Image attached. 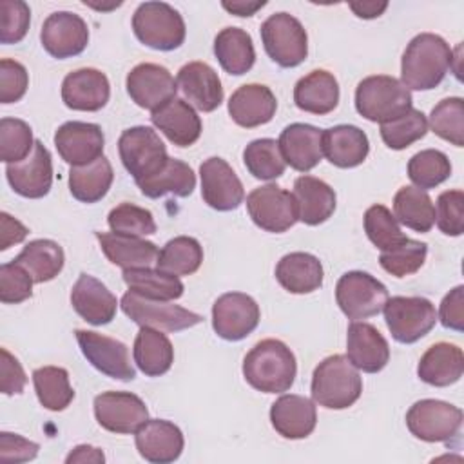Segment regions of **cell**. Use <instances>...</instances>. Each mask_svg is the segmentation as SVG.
<instances>
[{
  "mask_svg": "<svg viewBox=\"0 0 464 464\" xmlns=\"http://www.w3.org/2000/svg\"><path fill=\"white\" fill-rule=\"evenodd\" d=\"M453 51L433 33H420L406 45L401 60V82L413 91L435 89L450 71Z\"/></svg>",
  "mask_w": 464,
  "mask_h": 464,
  "instance_id": "6da1fadb",
  "label": "cell"
},
{
  "mask_svg": "<svg viewBox=\"0 0 464 464\" xmlns=\"http://www.w3.org/2000/svg\"><path fill=\"white\" fill-rule=\"evenodd\" d=\"M295 355L279 339L259 341L243 359L245 381L263 393L288 392L295 381Z\"/></svg>",
  "mask_w": 464,
  "mask_h": 464,
  "instance_id": "7a4b0ae2",
  "label": "cell"
},
{
  "mask_svg": "<svg viewBox=\"0 0 464 464\" xmlns=\"http://www.w3.org/2000/svg\"><path fill=\"white\" fill-rule=\"evenodd\" d=\"M362 393L359 370L346 355H330L323 359L312 375V399L326 410H344L357 402Z\"/></svg>",
  "mask_w": 464,
  "mask_h": 464,
  "instance_id": "3957f363",
  "label": "cell"
},
{
  "mask_svg": "<svg viewBox=\"0 0 464 464\" xmlns=\"http://www.w3.org/2000/svg\"><path fill=\"white\" fill-rule=\"evenodd\" d=\"M411 92L388 74L368 76L355 89V109L368 121L388 123L411 109Z\"/></svg>",
  "mask_w": 464,
  "mask_h": 464,
  "instance_id": "277c9868",
  "label": "cell"
},
{
  "mask_svg": "<svg viewBox=\"0 0 464 464\" xmlns=\"http://www.w3.org/2000/svg\"><path fill=\"white\" fill-rule=\"evenodd\" d=\"M136 38L156 51H174L185 42L183 16L165 2H143L132 14Z\"/></svg>",
  "mask_w": 464,
  "mask_h": 464,
  "instance_id": "5b68a950",
  "label": "cell"
},
{
  "mask_svg": "<svg viewBox=\"0 0 464 464\" xmlns=\"http://www.w3.org/2000/svg\"><path fill=\"white\" fill-rule=\"evenodd\" d=\"M259 33L266 54L279 67L290 69L304 62L308 54V36L295 16L288 13L270 14L261 24Z\"/></svg>",
  "mask_w": 464,
  "mask_h": 464,
  "instance_id": "8992f818",
  "label": "cell"
},
{
  "mask_svg": "<svg viewBox=\"0 0 464 464\" xmlns=\"http://www.w3.org/2000/svg\"><path fill=\"white\" fill-rule=\"evenodd\" d=\"M118 152L125 170L134 181L156 174L169 160L167 147L158 132L145 125L125 129L118 140Z\"/></svg>",
  "mask_w": 464,
  "mask_h": 464,
  "instance_id": "52a82bcc",
  "label": "cell"
},
{
  "mask_svg": "<svg viewBox=\"0 0 464 464\" xmlns=\"http://www.w3.org/2000/svg\"><path fill=\"white\" fill-rule=\"evenodd\" d=\"M335 301L348 319L361 321L382 312L388 301V290L368 272L352 270L339 277Z\"/></svg>",
  "mask_w": 464,
  "mask_h": 464,
  "instance_id": "ba28073f",
  "label": "cell"
},
{
  "mask_svg": "<svg viewBox=\"0 0 464 464\" xmlns=\"http://www.w3.org/2000/svg\"><path fill=\"white\" fill-rule=\"evenodd\" d=\"M406 426L424 442H450L460 433L462 410L446 401L422 399L408 410Z\"/></svg>",
  "mask_w": 464,
  "mask_h": 464,
  "instance_id": "9c48e42d",
  "label": "cell"
},
{
  "mask_svg": "<svg viewBox=\"0 0 464 464\" xmlns=\"http://www.w3.org/2000/svg\"><path fill=\"white\" fill-rule=\"evenodd\" d=\"M382 310L392 337L402 344L422 339L437 323V310L426 297H388Z\"/></svg>",
  "mask_w": 464,
  "mask_h": 464,
  "instance_id": "30bf717a",
  "label": "cell"
},
{
  "mask_svg": "<svg viewBox=\"0 0 464 464\" xmlns=\"http://www.w3.org/2000/svg\"><path fill=\"white\" fill-rule=\"evenodd\" d=\"M120 306L123 314L140 326H150L165 332H179L192 328L203 321V317L196 312H190L179 304H172L169 301H154L141 297L134 292H125Z\"/></svg>",
  "mask_w": 464,
  "mask_h": 464,
  "instance_id": "8fae6325",
  "label": "cell"
},
{
  "mask_svg": "<svg viewBox=\"0 0 464 464\" xmlns=\"http://www.w3.org/2000/svg\"><path fill=\"white\" fill-rule=\"evenodd\" d=\"M246 210L261 230L272 234L286 232L295 225V221H299L292 192L277 185L254 188L246 196Z\"/></svg>",
  "mask_w": 464,
  "mask_h": 464,
  "instance_id": "7c38bea8",
  "label": "cell"
},
{
  "mask_svg": "<svg viewBox=\"0 0 464 464\" xmlns=\"http://www.w3.org/2000/svg\"><path fill=\"white\" fill-rule=\"evenodd\" d=\"M259 306L254 297L243 292H228L212 306V328L225 341H241L259 324Z\"/></svg>",
  "mask_w": 464,
  "mask_h": 464,
  "instance_id": "4fadbf2b",
  "label": "cell"
},
{
  "mask_svg": "<svg viewBox=\"0 0 464 464\" xmlns=\"http://www.w3.org/2000/svg\"><path fill=\"white\" fill-rule=\"evenodd\" d=\"M127 92L130 100L150 112L158 111L160 107L167 105L170 100L176 98L178 82L170 74V71L158 63H138L130 69L125 80Z\"/></svg>",
  "mask_w": 464,
  "mask_h": 464,
  "instance_id": "5bb4252c",
  "label": "cell"
},
{
  "mask_svg": "<svg viewBox=\"0 0 464 464\" xmlns=\"http://www.w3.org/2000/svg\"><path fill=\"white\" fill-rule=\"evenodd\" d=\"M74 334L83 357L98 372L118 381H132L136 377L129 348L121 341L91 330H76Z\"/></svg>",
  "mask_w": 464,
  "mask_h": 464,
  "instance_id": "9a60e30c",
  "label": "cell"
},
{
  "mask_svg": "<svg viewBox=\"0 0 464 464\" xmlns=\"http://www.w3.org/2000/svg\"><path fill=\"white\" fill-rule=\"evenodd\" d=\"M94 417L103 430L129 435L149 420V410L130 392H103L94 397Z\"/></svg>",
  "mask_w": 464,
  "mask_h": 464,
  "instance_id": "2e32d148",
  "label": "cell"
},
{
  "mask_svg": "<svg viewBox=\"0 0 464 464\" xmlns=\"http://www.w3.org/2000/svg\"><path fill=\"white\" fill-rule=\"evenodd\" d=\"M40 42L53 58H72L83 53L89 44L87 22L76 13H51L42 25Z\"/></svg>",
  "mask_w": 464,
  "mask_h": 464,
  "instance_id": "e0dca14e",
  "label": "cell"
},
{
  "mask_svg": "<svg viewBox=\"0 0 464 464\" xmlns=\"http://www.w3.org/2000/svg\"><path fill=\"white\" fill-rule=\"evenodd\" d=\"M199 178H201V196L203 201L219 212L236 210L243 199L245 190L243 183L234 172V169L218 156L205 160L199 165Z\"/></svg>",
  "mask_w": 464,
  "mask_h": 464,
  "instance_id": "ac0fdd59",
  "label": "cell"
},
{
  "mask_svg": "<svg viewBox=\"0 0 464 464\" xmlns=\"http://www.w3.org/2000/svg\"><path fill=\"white\" fill-rule=\"evenodd\" d=\"M5 178L16 194L29 199L44 198L53 185L51 152L36 140L33 152L25 160L5 167Z\"/></svg>",
  "mask_w": 464,
  "mask_h": 464,
  "instance_id": "d6986e66",
  "label": "cell"
},
{
  "mask_svg": "<svg viewBox=\"0 0 464 464\" xmlns=\"http://www.w3.org/2000/svg\"><path fill=\"white\" fill-rule=\"evenodd\" d=\"M54 145L65 163L80 167L103 156L105 138L96 123L65 121L54 132Z\"/></svg>",
  "mask_w": 464,
  "mask_h": 464,
  "instance_id": "ffe728a7",
  "label": "cell"
},
{
  "mask_svg": "<svg viewBox=\"0 0 464 464\" xmlns=\"http://www.w3.org/2000/svg\"><path fill=\"white\" fill-rule=\"evenodd\" d=\"M111 85L107 76L92 67L69 72L62 82V100L72 111L96 112L107 105Z\"/></svg>",
  "mask_w": 464,
  "mask_h": 464,
  "instance_id": "44dd1931",
  "label": "cell"
},
{
  "mask_svg": "<svg viewBox=\"0 0 464 464\" xmlns=\"http://www.w3.org/2000/svg\"><path fill=\"white\" fill-rule=\"evenodd\" d=\"M138 453L152 464H169L179 459L185 439L181 430L165 419H149L136 431Z\"/></svg>",
  "mask_w": 464,
  "mask_h": 464,
  "instance_id": "7402d4cb",
  "label": "cell"
},
{
  "mask_svg": "<svg viewBox=\"0 0 464 464\" xmlns=\"http://www.w3.org/2000/svg\"><path fill=\"white\" fill-rule=\"evenodd\" d=\"M346 357L357 370L377 373L390 361V346L373 324L353 321L346 334Z\"/></svg>",
  "mask_w": 464,
  "mask_h": 464,
  "instance_id": "603a6c76",
  "label": "cell"
},
{
  "mask_svg": "<svg viewBox=\"0 0 464 464\" xmlns=\"http://www.w3.org/2000/svg\"><path fill=\"white\" fill-rule=\"evenodd\" d=\"M71 304L83 321L94 326L109 324L118 310L116 295L89 274H80L76 279L71 290Z\"/></svg>",
  "mask_w": 464,
  "mask_h": 464,
  "instance_id": "cb8c5ba5",
  "label": "cell"
},
{
  "mask_svg": "<svg viewBox=\"0 0 464 464\" xmlns=\"http://www.w3.org/2000/svg\"><path fill=\"white\" fill-rule=\"evenodd\" d=\"M277 143L285 163L299 172L312 170L323 160V129L314 125H286Z\"/></svg>",
  "mask_w": 464,
  "mask_h": 464,
  "instance_id": "d4e9b609",
  "label": "cell"
},
{
  "mask_svg": "<svg viewBox=\"0 0 464 464\" xmlns=\"http://www.w3.org/2000/svg\"><path fill=\"white\" fill-rule=\"evenodd\" d=\"M178 87L190 105L201 112L216 111L223 102V87L218 72L205 62H188L178 71Z\"/></svg>",
  "mask_w": 464,
  "mask_h": 464,
  "instance_id": "484cf974",
  "label": "cell"
},
{
  "mask_svg": "<svg viewBox=\"0 0 464 464\" xmlns=\"http://www.w3.org/2000/svg\"><path fill=\"white\" fill-rule=\"evenodd\" d=\"M270 422L285 439H306L315 430L317 410L308 397L295 393L281 395L270 408Z\"/></svg>",
  "mask_w": 464,
  "mask_h": 464,
  "instance_id": "4316f807",
  "label": "cell"
},
{
  "mask_svg": "<svg viewBox=\"0 0 464 464\" xmlns=\"http://www.w3.org/2000/svg\"><path fill=\"white\" fill-rule=\"evenodd\" d=\"M277 109L274 92L261 83H246L237 87L228 100V114L234 123L254 129L268 123Z\"/></svg>",
  "mask_w": 464,
  "mask_h": 464,
  "instance_id": "83f0119b",
  "label": "cell"
},
{
  "mask_svg": "<svg viewBox=\"0 0 464 464\" xmlns=\"http://www.w3.org/2000/svg\"><path fill=\"white\" fill-rule=\"evenodd\" d=\"M152 125L176 147H190L201 136V120L192 105L181 98L170 100L150 114Z\"/></svg>",
  "mask_w": 464,
  "mask_h": 464,
  "instance_id": "f1b7e54d",
  "label": "cell"
},
{
  "mask_svg": "<svg viewBox=\"0 0 464 464\" xmlns=\"http://www.w3.org/2000/svg\"><path fill=\"white\" fill-rule=\"evenodd\" d=\"M292 196L297 208V219L310 227L321 225L330 219L337 205L334 188L323 179L306 174L299 176L294 181Z\"/></svg>",
  "mask_w": 464,
  "mask_h": 464,
  "instance_id": "f546056e",
  "label": "cell"
},
{
  "mask_svg": "<svg viewBox=\"0 0 464 464\" xmlns=\"http://www.w3.org/2000/svg\"><path fill=\"white\" fill-rule=\"evenodd\" d=\"M368 152V136L355 125H335L323 130V154L339 169L361 165Z\"/></svg>",
  "mask_w": 464,
  "mask_h": 464,
  "instance_id": "4dcf8cb0",
  "label": "cell"
},
{
  "mask_svg": "<svg viewBox=\"0 0 464 464\" xmlns=\"http://www.w3.org/2000/svg\"><path fill=\"white\" fill-rule=\"evenodd\" d=\"M464 373V353L457 344L435 343L419 361L417 375L420 381L431 386L455 384Z\"/></svg>",
  "mask_w": 464,
  "mask_h": 464,
  "instance_id": "1f68e13d",
  "label": "cell"
},
{
  "mask_svg": "<svg viewBox=\"0 0 464 464\" xmlns=\"http://www.w3.org/2000/svg\"><path fill=\"white\" fill-rule=\"evenodd\" d=\"M294 103L310 114H328L339 103V83L324 69H315L303 76L294 87Z\"/></svg>",
  "mask_w": 464,
  "mask_h": 464,
  "instance_id": "d6a6232c",
  "label": "cell"
},
{
  "mask_svg": "<svg viewBox=\"0 0 464 464\" xmlns=\"http://www.w3.org/2000/svg\"><path fill=\"white\" fill-rule=\"evenodd\" d=\"M96 239L100 241L102 252L105 257L116 265L125 268H145L156 263L158 246L152 241H145L134 236H121L116 232H96Z\"/></svg>",
  "mask_w": 464,
  "mask_h": 464,
  "instance_id": "836d02e7",
  "label": "cell"
},
{
  "mask_svg": "<svg viewBox=\"0 0 464 464\" xmlns=\"http://www.w3.org/2000/svg\"><path fill=\"white\" fill-rule=\"evenodd\" d=\"M323 265L308 252H290L276 266V279L290 294H310L323 285Z\"/></svg>",
  "mask_w": 464,
  "mask_h": 464,
  "instance_id": "e575fe53",
  "label": "cell"
},
{
  "mask_svg": "<svg viewBox=\"0 0 464 464\" xmlns=\"http://www.w3.org/2000/svg\"><path fill=\"white\" fill-rule=\"evenodd\" d=\"M132 357L140 372L147 377H160L170 370L174 362V348L161 330L141 326L134 339Z\"/></svg>",
  "mask_w": 464,
  "mask_h": 464,
  "instance_id": "d590c367",
  "label": "cell"
},
{
  "mask_svg": "<svg viewBox=\"0 0 464 464\" xmlns=\"http://www.w3.org/2000/svg\"><path fill=\"white\" fill-rule=\"evenodd\" d=\"M214 54L228 74L241 76L248 72L256 62L252 36L241 27H225L214 38Z\"/></svg>",
  "mask_w": 464,
  "mask_h": 464,
  "instance_id": "8d00e7d4",
  "label": "cell"
},
{
  "mask_svg": "<svg viewBox=\"0 0 464 464\" xmlns=\"http://www.w3.org/2000/svg\"><path fill=\"white\" fill-rule=\"evenodd\" d=\"M136 185L143 196L152 199H158L167 194L187 198L196 188V174L185 161L169 158L167 163L156 174L136 181Z\"/></svg>",
  "mask_w": 464,
  "mask_h": 464,
  "instance_id": "74e56055",
  "label": "cell"
},
{
  "mask_svg": "<svg viewBox=\"0 0 464 464\" xmlns=\"http://www.w3.org/2000/svg\"><path fill=\"white\" fill-rule=\"evenodd\" d=\"M121 276L130 292L154 301L179 299L185 290L178 276L163 272L160 268H125Z\"/></svg>",
  "mask_w": 464,
  "mask_h": 464,
  "instance_id": "f35d334b",
  "label": "cell"
},
{
  "mask_svg": "<svg viewBox=\"0 0 464 464\" xmlns=\"http://www.w3.org/2000/svg\"><path fill=\"white\" fill-rule=\"evenodd\" d=\"M114 179L111 161L102 156L87 165L71 167L69 190L82 203H96L109 192Z\"/></svg>",
  "mask_w": 464,
  "mask_h": 464,
  "instance_id": "ab89813d",
  "label": "cell"
},
{
  "mask_svg": "<svg viewBox=\"0 0 464 464\" xmlns=\"http://www.w3.org/2000/svg\"><path fill=\"white\" fill-rule=\"evenodd\" d=\"M13 261L24 266L34 283H47L62 272L65 256L56 241L34 239L29 241Z\"/></svg>",
  "mask_w": 464,
  "mask_h": 464,
  "instance_id": "60d3db41",
  "label": "cell"
},
{
  "mask_svg": "<svg viewBox=\"0 0 464 464\" xmlns=\"http://www.w3.org/2000/svg\"><path fill=\"white\" fill-rule=\"evenodd\" d=\"M395 219L415 232H430L435 225V207L426 190L401 187L393 198Z\"/></svg>",
  "mask_w": 464,
  "mask_h": 464,
  "instance_id": "b9f144b4",
  "label": "cell"
},
{
  "mask_svg": "<svg viewBox=\"0 0 464 464\" xmlns=\"http://www.w3.org/2000/svg\"><path fill=\"white\" fill-rule=\"evenodd\" d=\"M33 384L40 404L51 411H63L74 399L69 373L60 366H42L33 372Z\"/></svg>",
  "mask_w": 464,
  "mask_h": 464,
  "instance_id": "7bdbcfd3",
  "label": "cell"
},
{
  "mask_svg": "<svg viewBox=\"0 0 464 464\" xmlns=\"http://www.w3.org/2000/svg\"><path fill=\"white\" fill-rule=\"evenodd\" d=\"M203 263V248L198 239L190 236H178L165 243L160 250L156 266L174 276H190Z\"/></svg>",
  "mask_w": 464,
  "mask_h": 464,
  "instance_id": "ee69618b",
  "label": "cell"
},
{
  "mask_svg": "<svg viewBox=\"0 0 464 464\" xmlns=\"http://www.w3.org/2000/svg\"><path fill=\"white\" fill-rule=\"evenodd\" d=\"M243 163L254 178L265 181L279 178L286 167L279 143L272 138L250 141L243 150Z\"/></svg>",
  "mask_w": 464,
  "mask_h": 464,
  "instance_id": "f6af8a7d",
  "label": "cell"
},
{
  "mask_svg": "<svg viewBox=\"0 0 464 464\" xmlns=\"http://www.w3.org/2000/svg\"><path fill=\"white\" fill-rule=\"evenodd\" d=\"M451 174L448 156L437 149H424L413 154L408 161V178L417 188H433L446 181Z\"/></svg>",
  "mask_w": 464,
  "mask_h": 464,
  "instance_id": "bcb514c9",
  "label": "cell"
},
{
  "mask_svg": "<svg viewBox=\"0 0 464 464\" xmlns=\"http://www.w3.org/2000/svg\"><path fill=\"white\" fill-rule=\"evenodd\" d=\"M428 127L455 147L464 145V102L459 96L440 100L430 114Z\"/></svg>",
  "mask_w": 464,
  "mask_h": 464,
  "instance_id": "7dc6e473",
  "label": "cell"
},
{
  "mask_svg": "<svg viewBox=\"0 0 464 464\" xmlns=\"http://www.w3.org/2000/svg\"><path fill=\"white\" fill-rule=\"evenodd\" d=\"M426 132H428V120L420 111L413 107L402 116L381 125V138L384 145L393 150H402L410 147L411 143L422 140Z\"/></svg>",
  "mask_w": 464,
  "mask_h": 464,
  "instance_id": "c3c4849f",
  "label": "cell"
},
{
  "mask_svg": "<svg viewBox=\"0 0 464 464\" xmlns=\"http://www.w3.org/2000/svg\"><path fill=\"white\" fill-rule=\"evenodd\" d=\"M34 138L31 127L18 118L0 120V160L9 163H18L25 160L34 149Z\"/></svg>",
  "mask_w": 464,
  "mask_h": 464,
  "instance_id": "681fc988",
  "label": "cell"
},
{
  "mask_svg": "<svg viewBox=\"0 0 464 464\" xmlns=\"http://www.w3.org/2000/svg\"><path fill=\"white\" fill-rule=\"evenodd\" d=\"M362 221L368 239L382 252L395 248L406 239L399 227V221L384 205H372L364 212Z\"/></svg>",
  "mask_w": 464,
  "mask_h": 464,
  "instance_id": "f907efd6",
  "label": "cell"
},
{
  "mask_svg": "<svg viewBox=\"0 0 464 464\" xmlns=\"http://www.w3.org/2000/svg\"><path fill=\"white\" fill-rule=\"evenodd\" d=\"M426 254H428L426 243L406 237L395 248L381 252L379 263L388 274L395 277H406L415 274L424 265Z\"/></svg>",
  "mask_w": 464,
  "mask_h": 464,
  "instance_id": "816d5d0a",
  "label": "cell"
},
{
  "mask_svg": "<svg viewBox=\"0 0 464 464\" xmlns=\"http://www.w3.org/2000/svg\"><path fill=\"white\" fill-rule=\"evenodd\" d=\"M107 223L111 232L121 234V236H134L143 237L156 232V221L150 214V210L138 207L134 203H120L116 205L109 216Z\"/></svg>",
  "mask_w": 464,
  "mask_h": 464,
  "instance_id": "f5cc1de1",
  "label": "cell"
},
{
  "mask_svg": "<svg viewBox=\"0 0 464 464\" xmlns=\"http://www.w3.org/2000/svg\"><path fill=\"white\" fill-rule=\"evenodd\" d=\"M31 22L29 5L22 0H2L0 2V42L18 44L27 34Z\"/></svg>",
  "mask_w": 464,
  "mask_h": 464,
  "instance_id": "db71d44e",
  "label": "cell"
},
{
  "mask_svg": "<svg viewBox=\"0 0 464 464\" xmlns=\"http://www.w3.org/2000/svg\"><path fill=\"white\" fill-rule=\"evenodd\" d=\"M435 223L446 236H460L464 232V192L446 190L437 198Z\"/></svg>",
  "mask_w": 464,
  "mask_h": 464,
  "instance_id": "11a10c76",
  "label": "cell"
},
{
  "mask_svg": "<svg viewBox=\"0 0 464 464\" xmlns=\"http://www.w3.org/2000/svg\"><path fill=\"white\" fill-rule=\"evenodd\" d=\"M33 277L18 263H4L0 266V301L18 304L33 295Z\"/></svg>",
  "mask_w": 464,
  "mask_h": 464,
  "instance_id": "9f6ffc18",
  "label": "cell"
},
{
  "mask_svg": "<svg viewBox=\"0 0 464 464\" xmlns=\"http://www.w3.org/2000/svg\"><path fill=\"white\" fill-rule=\"evenodd\" d=\"M29 87L27 69L11 58L0 60V102L14 103L24 98Z\"/></svg>",
  "mask_w": 464,
  "mask_h": 464,
  "instance_id": "6f0895ef",
  "label": "cell"
},
{
  "mask_svg": "<svg viewBox=\"0 0 464 464\" xmlns=\"http://www.w3.org/2000/svg\"><path fill=\"white\" fill-rule=\"evenodd\" d=\"M40 446L22 435L2 431L0 433V460L5 464H18L33 460Z\"/></svg>",
  "mask_w": 464,
  "mask_h": 464,
  "instance_id": "680465c9",
  "label": "cell"
},
{
  "mask_svg": "<svg viewBox=\"0 0 464 464\" xmlns=\"http://www.w3.org/2000/svg\"><path fill=\"white\" fill-rule=\"evenodd\" d=\"M0 390L5 395H18L24 392L27 377L18 359L7 350L0 348Z\"/></svg>",
  "mask_w": 464,
  "mask_h": 464,
  "instance_id": "91938a15",
  "label": "cell"
},
{
  "mask_svg": "<svg viewBox=\"0 0 464 464\" xmlns=\"http://www.w3.org/2000/svg\"><path fill=\"white\" fill-rule=\"evenodd\" d=\"M437 317L444 328L462 332L464 330V286L459 285L444 295Z\"/></svg>",
  "mask_w": 464,
  "mask_h": 464,
  "instance_id": "94428289",
  "label": "cell"
},
{
  "mask_svg": "<svg viewBox=\"0 0 464 464\" xmlns=\"http://www.w3.org/2000/svg\"><path fill=\"white\" fill-rule=\"evenodd\" d=\"M29 234V228L7 212L0 214V250H7L11 245L22 243Z\"/></svg>",
  "mask_w": 464,
  "mask_h": 464,
  "instance_id": "6125c7cd",
  "label": "cell"
},
{
  "mask_svg": "<svg viewBox=\"0 0 464 464\" xmlns=\"http://www.w3.org/2000/svg\"><path fill=\"white\" fill-rule=\"evenodd\" d=\"M67 464L72 462H94V464H102L105 462V455L100 448L89 446V444H80L76 448L71 450V453L65 457Z\"/></svg>",
  "mask_w": 464,
  "mask_h": 464,
  "instance_id": "be15d7a7",
  "label": "cell"
},
{
  "mask_svg": "<svg viewBox=\"0 0 464 464\" xmlns=\"http://www.w3.org/2000/svg\"><path fill=\"white\" fill-rule=\"evenodd\" d=\"M348 7L355 13V16L370 20L381 16L386 11L388 2H350Z\"/></svg>",
  "mask_w": 464,
  "mask_h": 464,
  "instance_id": "e7e4bbea",
  "label": "cell"
},
{
  "mask_svg": "<svg viewBox=\"0 0 464 464\" xmlns=\"http://www.w3.org/2000/svg\"><path fill=\"white\" fill-rule=\"evenodd\" d=\"M223 9H227L228 13L236 14V16H252L256 14L261 7L266 5L265 0L261 2H250V0H232V2H221Z\"/></svg>",
  "mask_w": 464,
  "mask_h": 464,
  "instance_id": "03108f58",
  "label": "cell"
}]
</instances>
